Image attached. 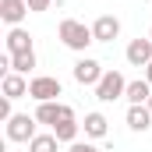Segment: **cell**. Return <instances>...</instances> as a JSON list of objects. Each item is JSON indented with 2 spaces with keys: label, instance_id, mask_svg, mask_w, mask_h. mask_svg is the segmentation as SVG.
<instances>
[{
  "label": "cell",
  "instance_id": "obj_1",
  "mask_svg": "<svg viewBox=\"0 0 152 152\" xmlns=\"http://www.w3.org/2000/svg\"><path fill=\"white\" fill-rule=\"evenodd\" d=\"M57 36H60V42H64L67 50H75V53H85V50L96 42L92 28H88V25H81V21H75V18H64V21H60V28H57Z\"/></svg>",
  "mask_w": 152,
  "mask_h": 152
},
{
  "label": "cell",
  "instance_id": "obj_2",
  "mask_svg": "<svg viewBox=\"0 0 152 152\" xmlns=\"http://www.w3.org/2000/svg\"><path fill=\"white\" fill-rule=\"evenodd\" d=\"M124 92H127V81L120 71H106L103 81L96 85V99L99 103H113V99H124Z\"/></svg>",
  "mask_w": 152,
  "mask_h": 152
},
{
  "label": "cell",
  "instance_id": "obj_3",
  "mask_svg": "<svg viewBox=\"0 0 152 152\" xmlns=\"http://www.w3.org/2000/svg\"><path fill=\"white\" fill-rule=\"evenodd\" d=\"M60 92H64V88H60V81H57V78H50V75H39V78L28 81V96H32L36 103H53Z\"/></svg>",
  "mask_w": 152,
  "mask_h": 152
},
{
  "label": "cell",
  "instance_id": "obj_4",
  "mask_svg": "<svg viewBox=\"0 0 152 152\" xmlns=\"http://www.w3.org/2000/svg\"><path fill=\"white\" fill-rule=\"evenodd\" d=\"M36 117H28V113H14L11 120H7V138L11 142H32L36 138Z\"/></svg>",
  "mask_w": 152,
  "mask_h": 152
},
{
  "label": "cell",
  "instance_id": "obj_5",
  "mask_svg": "<svg viewBox=\"0 0 152 152\" xmlns=\"http://www.w3.org/2000/svg\"><path fill=\"white\" fill-rule=\"evenodd\" d=\"M32 117H36L39 124H50V127H57L60 120H67V117H75V110H71L67 103H57V99H53V103H39V110H36Z\"/></svg>",
  "mask_w": 152,
  "mask_h": 152
},
{
  "label": "cell",
  "instance_id": "obj_6",
  "mask_svg": "<svg viewBox=\"0 0 152 152\" xmlns=\"http://www.w3.org/2000/svg\"><path fill=\"white\" fill-rule=\"evenodd\" d=\"M103 75H106V71H103V64H99V60H92V57H81V60L75 64V81H78V85H99Z\"/></svg>",
  "mask_w": 152,
  "mask_h": 152
},
{
  "label": "cell",
  "instance_id": "obj_7",
  "mask_svg": "<svg viewBox=\"0 0 152 152\" xmlns=\"http://www.w3.org/2000/svg\"><path fill=\"white\" fill-rule=\"evenodd\" d=\"M124 57H127L131 67H149L152 64V39H131Z\"/></svg>",
  "mask_w": 152,
  "mask_h": 152
},
{
  "label": "cell",
  "instance_id": "obj_8",
  "mask_svg": "<svg viewBox=\"0 0 152 152\" xmlns=\"http://www.w3.org/2000/svg\"><path fill=\"white\" fill-rule=\"evenodd\" d=\"M92 36H96V42H113V39L120 36V18H113V14H99L96 25H92Z\"/></svg>",
  "mask_w": 152,
  "mask_h": 152
},
{
  "label": "cell",
  "instance_id": "obj_9",
  "mask_svg": "<svg viewBox=\"0 0 152 152\" xmlns=\"http://www.w3.org/2000/svg\"><path fill=\"white\" fill-rule=\"evenodd\" d=\"M28 14V0H0V18L14 28V25H21V18Z\"/></svg>",
  "mask_w": 152,
  "mask_h": 152
},
{
  "label": "cell",
  "instance_id": "obj_10",
  "mask_svg": "<svg viewBox=\"0 0 152 152\" xmlns=\"http://www.w3.org/2000/svg\"><path fill=\"white\" fill-rule=\"evenodd\" d=\"M7 53H11V57H18V53H32V36H28L21 25H14V28L7 32Z\"/></svg>",
  "mask_w": 152,
  "mask_h": 152
},
{
  "label": "cell",
  "instance_id": "obj_11",
  "mask_svg": "<svg viewBox=\"0 0 152 152\" xmlns=\"http://www.w3.org/2000/svg\"><path fill=\"white\" fill-rule=\"evenodd\" d=\"M124 99L131 103V106H145L152 99V85L145 78H138V81H127V92H124Z\"/></svg>",
  "mask_w": 152,
  "mask_h": 152
},
{
  "label": "cell",
  "instance_id": "obj_12",
  "mask_svg": "<svg viewBox=\"0 0 152 152\" xmlns=\"http://www.w3.org/2000/svg\"><path fill=\"white\" fill-rule=\"evenodd\" d=\"M4 96H7V99H21V96H28V81H25V75L7 71V75H4Z\"/></svg>",
  "mask_w": 152,
  "mask_h": 152
},
{
  "label": "cell",
  "instance_id": "obj_13",
  "mask_svg": "<svg viewBox=\"0 0 152 152\" xmlns=\"http://www.w3.org/2000/svg\"><path fill=\"white\" fill-rule=\"evenodd\" d=\"M127 127L131 131H149L152 127V110L149 106H131L127 110Z\"/></svg>",
  "mask_w": 152,
  "mask_h": 152
},
{
  "label": "cell",
  "instance_id": "obj_14",
  "mask_svg": "<svg viewBox=\"0 0 152 152\" xmlns=\"http://www.w3.org/2000/svg\"><path fill=\"white\" fill-rule=\"evenodd\" d=\"M81 127H85V134H88V138H106L110 120H106L103 113H85V124H81Z\"/></svg>",
  "mask_w": 152,
  "mask_h": 152
},
{
  "label": "cell",
  "instance_id": "obj_15",
  "mask_svg": "<svg viewBox=\"0 0 152 152\" xmlns=\"http://www.w3.org/2000/svg\"><path fill=\"white\" fill-rule=\"evenodd\" d=\"M78 127H81V124H78L75 117H67V120H60V124L53 127V134H57V142H67V145H75V142H78Z\"/></svg>",
  "mask_w": 152,
  "mask_h": 152
},
{
  "label": "cell",
  "instance_id": "obj_16",
  "mask_svg": "<svg viewBox=\"0 0 152 152\" xmlns=\"http://www.w3.org/2000/svg\"><path fill=\"white\" fill-rule=\"evenodd\" d=\"M57 134H36L32 142H28V152H57Z\"/></svg>",
  "mask_w": 152,
  "mask_h": 152
},
{
  "label": "cell",
  "instance_id": "obj_17",
  "mask_svg": "<svg viewBox=\"0 0 152 152\" xmlns=\"http://www.w3.org/2000/svg\"><path fill=\"white\" fill-rule=\"evenodd\" d=\"M32 67H36V50H32V53H18V57H11V71L28 75Z\"/></svg>",
  "mask_w": 152,
  "mask_h": 152
},
{
  "label": "cell",
  "instance_id": "obj_18",
  "mask_svg": "<svg viewBox=\"0 0 152 152\" xmlns=\"http://www.w3.org/2000/svg\"><path fill=\"white\" fill-rule=\"evenodd\" d=\"M71 152H99V149H96L92 142H75V145H71Z\"/></svg>",
  "mask_w": 152,
  "mask_h": 152
},
{
  "label": "cell",
  "instance_id": "obj_19",
  "mask_svg": "<svg viewBox=\"0 0 152 152\" xmlns=\"http://www.w3.org/2000/svg\"><path fill=\"white\" fill-rule=\"evenodd\" d=\"M53 0H28V11H46Z\"/></svg>",
  "mask_w": 152,
  "mask_h": 152
},
{
  "label": "cell",
  "instance_id": "obj_20",
  "mask_svg": "<svg viewBox=\"0 0 152 152\" xmlns=\"http://www.w3.org/2000/svg\"><path fill=\"white\" fill-rule=\"evenodd\" d=\"M145 81H149V85H152V64H149V67H145Z\"/></svg>",
  "mask_w": 152,
  "mask_h": 152
},
{
  "label": "cell",
  "instance_id": "obj_21",
  "mask_svg": "<svg viewBox=\"0 0 152 152\" xmlns=\"http://www.w3.org/2000/svg\"><path fill=\"white\" fill-rule=\"evenodd\" d=\"M145 106H149V110H152V99H149V103H145Z\"/></svg>",
  "mask_w": 152,
  "mask_h": 152
},
{
  "label": "cell",
  "instance_id": "obj_22",
  "mask_svg": "<svg viewBox=\"0 0 152 152\" xmlns=\"http://www.w3.org/2000/svg\"><path fill=\"white\" fill-rule=\"evenodd\" d=\"M149 39H152V32H149Z\"/></svg>",
  "mask_w": 152,
  "mask_h": 152
}]
</instances>
